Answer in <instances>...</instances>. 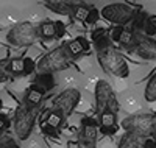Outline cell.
I'll return each mask as SVG.
<instances>
[{
  "label": "cell",
  "instance_id": "1",
  "mask_svg": "<svg viewBox=\"0 0 156 148\" xmlns=\"http://www.w3.org/2000/svg\"><path fill=\"white\" fill-rule=\"evenodd\" d=\"M97 59H98V64L103 69V72H106L108 75H112L115 78H126L129 75V65H128L126 59L112 45L108 48L98 50Z\"/></svg>",
  "mask_w": 156,
  "mask_h": 148
},
{
  "label": "cell",
  "instance_id": "2",
  "mask_svg": "<svg viewBox=\"0 0 156 148\" xmlns=\"http://www.w3.org/2000/svg\"><path fill=\"white\" fill-rule=\"evenodd\" d=\"M140 8L129 5V3H123V2H115V3H109L106 6H103L100 14L101 17L111 22L114 26H125L128 23H133L134 19L137 17Z\"/></svg>",
  "mask_w": 156,
  "mask_h": 148
},
{
  "label": "cell",
  "instance_id": "3",
  "mask_svg": "<svg viewBox=\"0 0 156 148\" xmlns=\"http://www.w3.org/2000/svg\"><path fill=\"white\" fill-rule=\"evenodd\" d=\"M122 128L126 132L137 134L140 137H150L154 134L156 128V114L153 112H137L123 118Z\"/></svg>",
  "mask_w": 156,
  "mask_h": 148
},
{
  "label": "cell",
  "instance_id": "4",
  "mask_svg": "<svg viewBox=\"0 0 156 148\" xmlns=\"http://www.w3.org/2000/svg\"><path fill=\"white\" fill-rule=\"evenodd\" d=\"M70 64V58L67 56L66 50H64V45L56 47L51 51L45 53V55L37 61L36 64V69L37 73H56L61 72L64 69H67Z\"/></svg>",
  "mask_w": 156,
  "mask_h": 148
},
{
  "label": "cell",
  "instance_id": "5",
  "mask_svg": "<svg viewBox=\"0 0 156 148\" xmlns=\"http://www.w3.org/2000/svg\"><path fill=\"white\" fill-rule=\"evenodd\" d=\"M37 39V26L31 22H20L12 26L6 34V41L14 47L33 45Z\"/></svg>",
  "mask_w": 156,
  "mask_h": 148
},
{
  "label": "cell",
  "instance_id": "6",
  "mask_svg": "<svg viewBox=\"0 0 156 148\" xmlns=\"http://www.w3.org/2000/svg\"><path fill=\"white\" fill-rule=\"evenodd\" d=\"M36 111L30 109L25 104H20L16 112H14V118H12V123H14V132L19 137V140H25L30 137V134L34 128V122H36Z\"/></svg>",
  "mask_w": 156,
  "mask_h": 148
},
{
  "label": "cell",
  "instance_id": "7",
  "mask_svg": "<svg viewBox=\"0 0 156 148\" xmlns=\"http://www.w3.org/2000/svg\"><path fill=\"white\" fill-rule=\"evenodd\" d=\"M95 107L98 115L106 111H119V101L115 98V93L105 79H98L95 84Z\"/></svg>",
  "mask_w": 156,
  "mask_h": 148
},
{
  "label": "cell",
  "instance_id": "8",
  "mask_svg": "<svg viewBox=\"0 0 156 148\" xmlns=\"http://www.w3.org/2000/svg\"><path fill=\"white\" fill-rule=\"evenodd\" d=\"M80 100H81L80 90L75 89V87H69L66 90H62L59 95L53 100L51 107H53L55 111H59L64 117H69L75 111V107L78 106Z\"/></svg>",
  "mask_w": 156,
  "mask_h": 148
},
{
  "label": "cell",
  "instance_id": "9",
  "mask_svg": "<svg viewBox=\"0 0 156 148\" xmlns=\"http://www.w3.org/2000/svg\"><path fill=\"white\" fill-rule=\"evenodd\" d=\"M131 31L137 36H145V37L154 36L156 34V16L139 11L137 17L131 23Z\"/></svg>",
  "mask_w": 156,
  "mask_h": 148
},
{
  "label": "cell",
  "instance_id": "10",
  "mask_svg": "<svg viewBox=\"0 0 156 148\" xmlns=\"http://www.w3.org/2000/svg\"><path fill=\"white\" fill-rule=\"evenodd\" d=\"M36 70V64L31 58H12L8 62V73L12 76H27Z\"/></svg>",
  "mask_w": 156,
  "mask_h": 148
},
{
  "label": "cell",
  "instance_id": "11",
  "mask_svg": "<svg viewBox=\"0 0 156 148\" xmlns=\"http://www.w3.org/2000/svg\"><path fill=\"white\" fill-rule=\"evenodd\" d=\"M136 55L142 59L153 61L156 59V39L137 36V45H136Z\"/></svg>",
  "mask_w": 156,
  "mask_h": 148
},
{
  "label": "cell",
  "instance_id": "12",
  "mask_svg": "<svg viewBox=\"0 0 156 148\" xmlns=\"http://www.w3.org/2000/svg\"><path fill=\"white\" fill-rule=\"evenodd\" d=\"M98 128L105 136H114L117 132V112L106 111L98 115Z\"/></svg>",
  "mask_w": 156,
  "mask_h": 148
},
{
  "label": "cell",
  "instance_id": "13",
  "mask_svg": "<svg viewBox=\"0 0 156 148\" xmlns=\"http://www.w3.org/2000/svg\"><path fill=\"white\" fill-rule=\"evenodd\" d=\"M89 47H90L89 41H87L86 37H83V36H78V37H75V39H72V41H69V42L64 44V50H66L67 56H69L70 59L78 58L81 53L87 51Z\"/></svg>",
  "mask_w": 156,
  "mask_h": 148
},
{
  "label": "cell",
  "instance_id": "14",
  "mask_svg": "<svg viewBox=\"0 0 156 148\" xmlns=\"http://www.w3.org/2000/svg\"><path fill=\"white\" fill-rule=\"evenodd\" d=\"M98 131H100L98 122L94 120L92 117H84L81 120V140L89 142V143H95Z\"/></svg>",
  "mask_w": 156,
  "mask_h": 148
},
{
  "label": "cell",
  "instance_id": "15",
  "mask_svg": "<svg viewBox=\"0 0 156 148\" xmlns=\"http://www.w3.org/2000/svg\"><path fill=\"white\" fill-rule=\"evenodd\" d=\"M44 95H45V92L42 89H39L37 86H30L27 89V92H25V97H23V104L30 107V109H34V107H37L39 104L42 103L44 100Z\"/></svg>",
  "mask_w": 156,
  "mask_h": 148
},
{
  "label": "cell",
  "instance_id": "16",
  "mask_svg": "<svg viewBox=\"0 0 156 148\" xmlns=\"http://www.w3.org/2000/svg\"><path fill=\"white\" fill-rule=\"evenodd\" d=\"M45 8H48L51 12H56L61 16H72V2H66V0H45L42 2Z\"/></svg>",
  "mask_w": 156,
  "mask_h": 148
},
{
  "label": "cell",
  "instance_id": "17",
  "mask_svg": "<svg viewBox=\"0 0 156 148\" xmlns=\"http://www.w3.org/2000/svg\"><path fill=\"white\" fill-rule=\"evenodd\" d=\"M37 37L42 41H53L56 37V23L53 20H44L37 25Z\"/></svg>",
  "mask_w": 156,
  "mask_h": 148
},
{
  "label": "cell",
  "instance_id": "18",
  "mask_svg": "<svg viewBox=\"0 0 156 148\" xmlns=\"http://www.w3.org/2000/svg\"><path fill=\"white\" fill-rule=\"evenodd\" d=\"M90 39L95 45V50H103V48H108L111 47V37H109V33L105 30V28H97L90 33Z\"/></svg>",
  "mask_w": 156,
  "mask_h": 148
},
{
  "label": "cell",
  "instance_id": "19",
  "mask_svg": "<svg viewBox=\"0 0 156 148\" xmlns=\"http://www.w3.org/2000/svg\"><path fill=\"white\" fill-rule=\"evenodd\" d=\"M33 86H37L39 89H42L44 92H48V90H51L56 86V81H55V78H53L51 73H37L34 76Z\"/></svg>",
  "mask_w": 156,
  "mask_h": 148
},
{
  "label": "cell",
  "instance_id": "20",
  "mask_svg": "<svg viewBox=\"0 0 156 148\" xmlns=\"http://www.w3.org/2000/svg\"><path fill=\"white\" fill-rule=\"evenodd\" d=\"M142 143H144V140L140 136L133 132H125L119 143V148H142Z\"/></svg>",
  "mask_w": 156,
  "mask_h": 148
},
{
  "label": "cell",
  "instance_id": "21",
  "mask_svg": "<svg viewBox=\"0 0 156 148\" xmlns=\"http://www.w3.org/2000/svg\"><path fill=\"white\" fill-rule=\"evenodd\" d=\"M44 118H45V122L53 128V129H56V131H59V128L62 126V123H64V117L59 111H55V109H51V111H47L45 112V115H44Z\"/></svg>",
  "mask_w": 156,
  "mask_h": 148
},
{
  "label": "cell",
  "instance_id": "22",
  "mask_svg": "<svg viewBox=\"0 0 156 148\" xmlns=\"http://www.w3.org/2000/svg\"><path fill=\"white\" fill-rule=\"evenodd\" d=\"M92 8V5H86V3H73L72 5V17L75 20H80L86 23V19L89 16V11Z\"/></svg>",
  "mask_w": 156,
  "mask_h": 148
},
{
  "label": "cell",
  "instance_id": "23",
  "mask_svg": "<svg viewBox=\"0 0 156 148\" xmlns=\"http://www.w3.org/2000/svg\"><path fill=\"white\" fill-rule=\"evenodd\" d=\"M119 44L123 45L129 51H134L136 50V45H137V34H134L131 30H126L125 28V31L122 33V37H120Z\"/></svg>",
  "mask_w": 156,
  "mask_h": 148
},
{
  "label": "cell",
  "instance_id": "24",
  "mask_svg": "<svg viewBox=\"0 0 156 148\" xmlns=\"http://www.w3.org/2000/svg\"><path fill=\"white\" fill-rule=\"evenodd\" d=\"M145 100L148 103L156 101V72L150 78V81L147 83V87H145Z\"/></svg>",
  "mask_w": 156,
  "mask_h": 148
},
{
  "label": "cell",
  "instance_id": "25",
  "mask_svg": "<svg viewBox=\"0 0 156 148\" xmlns=\"http://www.w3.org/2000/svg\"><path fill=\"white\" fill-rule=\"evenodd\" d=\"M17 142L16 139L11 136L9 132H3L0 134V148H17Z\"/></svg>",
  "mask_w": 156,
  "mask_h": 148
},
{
  "label": "cell",
  "instance_id": "26",
  "mask_svg": "<svg viewBox=\"0 0 156 148\" xmlns=\"http://www.w3.org/2000/svg\"><path fill=\"white\" fill-rule=\"evenodd\" d=\"M39 128H41V131H42L44 134H47V136H50V137H58V136H59V131H56V129L51 128V126L45 122L44 117L39 120Z\"/></svg>",
  "mask_w": 156,
  "mask_h": 148
},
{
  "label": "cell",
  "instance_id": "27",
  "mask_svg": "<svg viewBox=\"0 0 156 148\" xmlns=\"http://www.w3.org/2000/svg\"><path fill=\"white\" fill-rule=\"evenodd\" d=\"M125 31V26H112V28L109 30V37H111V41L115 42V44H119L120 41V37H122V33Z\"/></svg>",
  "mask_w": 156,
  "mask_h": 148
},
{
  "label": "cell",
  "instance_id": "28",
  "mask_svg": "<svg viewBox=\"0 0 156 148\" xmlns=\"http://www.w3.org/2000/svg\"><path fill=\"white\" fill-rule=\"evenodd\" d=\"M8 62L9 59H0V83L6 81L9 78V73H8Z\"/></svg>",
  "mask_w": 156,
  "mask_h": 148
},
{
  "label": "cell",
  "instance_id": "29",
  "mask_svg": "<svg viewBox=\"0 0 156 148\" xmlns=\"http://www.w3.org/2000/svg\"><path fill=\"white\" fill-rule=\"evenodd\" d=\"M100 11L95 8V6H92L90 8V11H89V16H87V19H86V23H89V25H92V23H95L98 19H100Z\"/></svg>",
  "mask_w": 156,
  "mask_h": 148
},
{
  "label": "cell",
  "instance_id": "30",
  "mask_svg": "<svg viewBox=\"0 0 156 148\" xmlns=\"http://www.w3.org/2000/svg\"><path fill=\"white\" fill-rule=\"evenodd\" d=\"M11 125V120L6 114H0V134H3Z\"/></svg>",
  "mask_w": 156,
  "mask_h": 148
},
{
  "label": "cell",
  "instance_id": "31",
  "mask_svg": "<svg viewBox=\"0 0 156 148\" xmlns=\"http://www.w3.org/2000/svg\"><path fill=\"white\" fill-rule=\"evenodd\" d=\"M55 23H56V37L61 39L64 34H66V25H64L61 20H56Z\"/></svg>",
  "mask_w": 156,
  "mask_h": 148
},
{
  "label": "cell",
  "instance_id": "32",
  "mask_svg": "<svg viewBox=\"0 0 156 148\" xmlns=\"http://www.w3.org/2000/svg\"><path fill=\"white\" fill-rule=\"evenodd\" d=\"M154 145H156V140L153 137H147L144 140V143H142V148H156Z\"/></svg>",
  "mask_w": 156,
  "mask_h": 148
},
{
  "label": "cell",
  "instance_id": "33",
  "mask_svg": "<svg viewBox=\"0 0 156 148\" xmlns=\"http://www.w3.org/2000/svg\"><path fill=\"white\" fill-rule=\"evenodd\" d=\"M76 148H95V143H89V142L81 140L80 143H78V146H76Z\"/></svg>",
  "mask_w": 156,
  "mask_h": 148
},
{
  "label": "cell",
  "instance_id": "34",
  "mask_svg": "<svg viewBox=\"0 0 156 148\" xmlns=\"http://www.w3.org/2000/svg\"><path fill=\"white\" fill-rule=\"evenodd\" d=\"M2 107H3V101H2V98H0V111H2Z\"/></svg>",
  "mask_w": 156,
  "mask_h": 148
},
{
  "label": "cell",
  "instance_id": "35",
  "mask_svg": "<svg viewBox=\"0 0 156 148\" xmlns=\"http://www.w3.org/2000/svg\"><path fill=\"white\" fill-rule=\"evenodd\" d=\"M154 134H156V128H154Z\"/></svg>",
  "mask_w": 156,
  "mask_h": 148
},
{
  "label": "cell",
  "instance_id": "36",
  "mask_svg": "<svg viewBox=\"0 0 156 148\" xmlns=\"http://www.w3.org/2000/svg\"><path fill=\"white\" fill-rule=\"evenodd\" d=\"M154 140H156V139H154ZM154 146H156V145H154Z\"/></svg>",
  "mask_w": 156,
  "mask_h": 148
},
{
  "label": "cell",
  "instance_id": "37",
  "mask_svg": "<svg viewBox=\"0 0 156 148\" xmlns=\"http://www.w3.org/2000/svg\"><path fill=\"white\" fill-rule=\"evenodd\" d=\"M17 148H20V146H17Z\"/></svg>",
  "mask_w": 156,
  "mask_h": 148
}]
</instances>
